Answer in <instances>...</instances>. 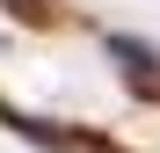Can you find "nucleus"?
Returning a JSON list of instances; mask_svg holds the SVG:
<instances>
[{
  "label": "nucleus",
  "mask_w": 160,
  "mask_h": 153,
  "mask_svg": "<svg viewBox=\"0 0 160 153\" xmlns=\"http://www.w3.org/2000/svg\"><path fill=\"white\" fill-rule=\"evenodd\" d=\"M109 51L124 59V73H131V80H138V95H160V59H153L146 44H131V37H117Z\"/></svg>",
  "instance_id": "nucleus-1"
},
{
  "label": "nucleus",
  "mask_w": 160,
  "mask_h": 153,
  "mask_svg": "<svg viewBox=\"0 0 160 153\" xmlns=\"http://www.w3.org/2000/svg\"><path fill=\"white\" fill-rule=\"evenodd\" d=\"M15 15H29V22H44V15H51V0H15Z\"/></svg>",
  "instance_id": "nucleus-2"
}]
</instances>
